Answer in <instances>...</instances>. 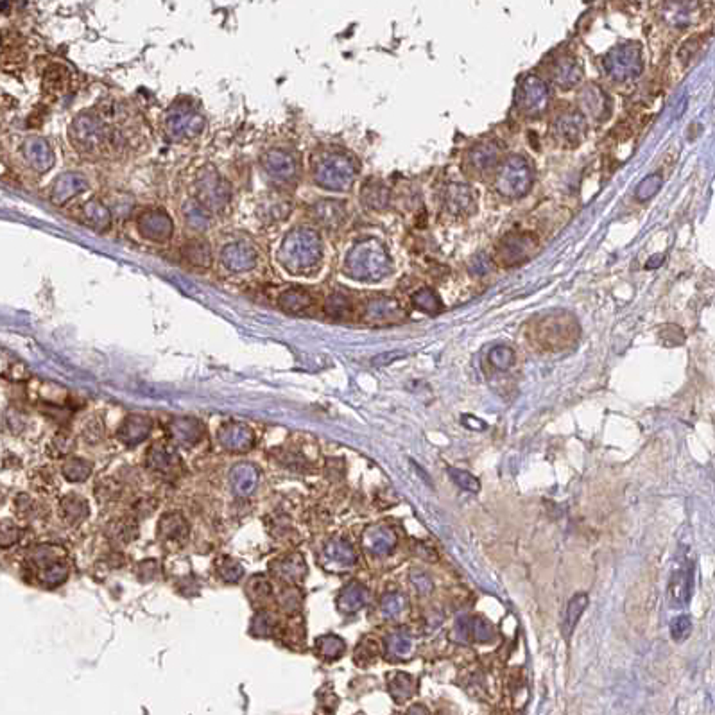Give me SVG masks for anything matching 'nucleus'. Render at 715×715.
<instances>
[{
  "label": "nucleus",
  "instance_id": "1",
  "mask_svg": "<svg viewBox=\"0 0 715 715\" xmlns=\"http://www.w3.org/2000/svg\"><path fill=\"white\" fill-rule=\"evenodd\" d=\"M531 167L527 160L522 156H511L506 164L499 176V190L504 192L506 196L520 197L524 196L532 183Z\"/></svg>",
  "mask_w": 715,
  "mask_h": 715
},
{
  "label": "nucleus",
  "instance_id": "2",
  "mask_svg": "<svg viewBox=\"0 0 715 715\" xmlns=\"http://www.w3.org/2000/svg\"><path fill=\"white\" fill-rule=\"evenodd\" d=\"M604 68L613 79H629L642 70V56L636 45H620L604 58Z\"/></svg>",
  "mask_w": 715,
  "mask_h": 715
},
{
  "label": "nucleus",
  "instance_id": "3",
  "mask_svg": "<svg viewBox=\"0 0 715 715\" xmlns=\"http://www.w3.org/2000/svg\"><path fill=\"white\" fill-rule=\"evenodd\" d=\"M516 100H518L520 112L527 113V115H539L547 108V86L538 77H527L524 83L520 84L518 99Z\"/></svg>",
  "mask_w": 715,
  "mask_h": 715
},
{
  "label": "nucleus",
  "instance_id": "4",
  "mask_svg": "<svg viewBox=\"0 0 715 715\" xmlns=\"http://www.w3.org/2000/svg\"><path fill=\"white\" fill-rule=\"evenodd\" d=\"M701 0H665L662 13L664 18L674 27L692 25L695 15L700 13Z\"/></svg>",
  "mask_w": 715,
  "mask_h": 715
},
{
  "label": "nucleus",
  "instance_id": "5",
  "mask_svg": "<svg viewBox=\"0 0 715 715\" xmlns=\"http://www.w3.org/2000/svg\"><path fill=\"white\" fill-rule=\"evenodd\" d=\"M532 251V240L529 235H513L504 240L499 249L500 262L506 265H513L527 258Z\"/></svg>",
  "mask_w": 715,
  "mask_h": 715
},
{
  "label": "nucleus",
  "instance_id": "6",
  "mask_svg": "<svg viewBox=\"0 0 715 715\" xmlns=\"http://www.w3.org/2000/svg\"><path fill=\"white\" fill-rule=\"evenodd\" d=\"M690 586H692V570L688 565H683L681 568L674 570L669 583V601L672 608H681L690 599Z\"/></svg>",
  "mask_w": 715,
  "mask_h": 715
},
{
  "label": "nucleus",
  "instance_id": "7",
  "mask_svg": "<svg viewBox=\"0 0 715 715\" xmlns=\"http://www.w3.org/2000/svg\"><path fill=\"white\" fill-rule=\"evenodd\" d=\"M364 544L373 554L386 556L396 547V532L391 527H373L364 534Z\"/></svg>",
  "mask_w": 715,
  "mask_h": 715
},
{
  "label": "nucleus",
  "instance_id": "8",
  "mask_svg": "<svg viewBox=\"0 0 715 715\" xmlns=\"http://www.w3.org/2000/svg\"><path fill=\"white\" fill-rule=\"evenodd\" d=\"M366 316L372 321H398L404 317V310L398 305V301L391 300V298H379V300H372L366 307Z\"/></svg>",
  "mask_w": 715,
  "mask_h": 715
},
{
  "label": "nucleus",
  "instance_id": "9",
  "mask_svg": "<svg viewBox=\"0 0 715 715\" xmlns=\"http://www.w3.org/2000/svg\"><path fill=\"white\" fill-rule=\"evenodd\" d=\"M388 688L396 703L407 701L416 690V681L407 672H391L388 676Z\"/></svg>",
  "mask_w": 715,
  "mask_h": 715
},
{
  "label": "nucleus",
  "instance_id": "10",
  "mask_svg": "<svg viewBox=\"0 0 715 715\" xmlns=\"http://www.w3.org/2000/svg\"><path fill=\"white\" fill-rule=\"evenodd\" d=\"M581 76H583V70L574 60L570 58H563L556 63L554 67V81L556 84H560L561 88H572L575 84L581 81Z\"/></svg>",
  "mask_w": 715,
  "mask_h": 715
},
{
  "label": "nucleus",
  "instance_id": "11",
  "mask_svg": "<svg viewBox=\"0 0 715 715\" xmlns=\"http://www.w3.org/2000/svg\"><path fill=\"white\" fill-rule=\"evenodd\" d=\"M499 162V147L495 144H480L472 151V165L477 172L492 171Z\"/></svg>",
  "mask_w": 715,
  "mask_h": 715
},
{
  "label": "nucleus",
  "instance_id": "12",
  "mask_svg": "<svg viewBox=\"0 0 715 715\" xmlns=\"http://www.w3.org/2000/svg\"><path fill=\"white\" fill-rule=\"evenodd\" d=\"M588 606V596L586 593H577L570 599L567 606V612H565V620H563V635L565 638L574 633L575 626L579 622V617L583 615L584 608Z\"/></svg>",
  "mask_w": 715,
  "mask_h": 715
},
{
  "label": "nucleus",
  "instance_id": "13",
  "mask_svg": "<svg viewBox=\"0 0 715 715\" xmlns=\"http://www.w3.org/2000/svg\"><path fill=\"white\" fill-rule=\"evenodd\" d=\"M341 608L344 612H357L364 604L368 603V590L359 583H353L341 593Z\"/></svg>",
  "mask_w": 715,
  "mask_h": 715
},
{
  "label": "nucleus",
  "instance_id": "14",
  "mask_svg": "<svg viewBox=\"0 0 715 715\" xmlns=\"http://www.w3.org/2000/svg\"><path fill=\"white\" fill-rule=\"evenodd\" d=\"M558 131H560L563 140H581L584 135V120L581 115H565L563 119L558 120Z\"/></svg>",
  "mask_w": 715,
  "mask_h": 715
},
{
  "label": "nucleus",
  "instance_id": "15",
  "mask_svg": "<svg viewBox=\"0 0 715 715\" xmlns=\"http://www.w3.org/2000/svg\"><path fill=\"white\" fill-rule=\"evenodd\" d=\"M388 652L391 658L402 660L407 658L412 652V640L405 631H396L388 636Z\"/></svg>",
  "mask_w": 715,
  "mask_h": 715
},
{
  "label": "nucleus",
  "instance_id": "16",
  "mask_svg": "<svg viewBox=\"0 0 715 715\" xmlns=\"http://www.w3.org/2000/svg\"><path fill=\"white\" fill-rule=\"evenodd\" d=\"M447 203L452 212H461L472 204V194L464 185H454V187L448 188Z\"/></svg>",
  "mask_w": 715,
  "mask_h": 715
},
{
  "label": "nucleus",
  "instance_id": "17",
  "mask_svg": "<svg viewBox=\"0 0 715 715\" xmlns=\"http://www.w3.org/2000/svg\"><path fill=\"white\" fill-rule=\"evenodd\" d=\"M405 604L407 603H405V597L402 596V593H398V591H389V593H386V596L382 597V601H380V610H382L386 619H395V617H398L400 613L404 612Z\"/></svg>",
  "mask_w": 715,
  "mask_h": 715
},
{
  "label": "nucleus",
  "instance_id": "18",
  "mask_svg": "<svg viewBox=\"0 0 715 715\" xmlns=\"http://www.w3.org/2000/svg\"><path fill=\"white\" fill-rule=\"evenodd\" d=\"M412 301H414L416 307L420 308V310L427 312V314H438V312L441 310L440 298H438L435 292L431 291V289H421V291L416 292Z\"/></svg>",
  "mask_w": 715,
  "mask_h": 715
},
{
  "label": "nucleus",
  "instance_id": "19",
  "mask_svg": "<svg viewBox=\"0 0 715 715\" xmlns=\"http://www.w3.org/2000/svg\"><path fill=\"white\" fill-rule=\"evenodd\" d=\"M470 635L475 642H492L495 638V629L483 617H473L470 619Z\"/></svg>",
  "mask_w": 715,
  "mask_h": 715
},
{
  "label": "nucleus",
  "instance_id": "20",
  "mask_svg": "<svg viewBox=\"0 0 715 715\" xmlns=\"http://www.w3.org/2000/svg\"><path fill=\"white\" fill-rule=\"evenodd\" d=\"M448 475L461 490L470 493H477L480 490V483L472 475V473L464 472V470H459V468H448Z\"/></svg>",
  "mask_w": 715,
  "mask_h": 715
},
{
  "label": "nucleus",
  "instance_id": "21",
  "mask_svg": "<svg viewBox=\"0 0 715 715\" xmlns=\"http://www.w3.org/2000/svg\"><path fill=\"white\" fill-rule=\"evenodd\" d=\"M490 362H492L497 369L511 368L513 362H515V352L508 346H495L492 352H490Z\"/></svg>",
  "mask_w": 715,
  "mask_h": 715
},
{
  "label": "nucleus",
  "instance_id": "22",
  "mask_svg": "<svg viewBox=\"0 0 715 715\" xmlns=\"http://www.w3.org/2000/svg\"><path fill=\"white\" fill-rule=\"evenodd\" d=\"M379 652L380 651H379V643H376V640L366 638L362 643H360L359 648H357L355 662L360 665H368V664H372V662H375L376 656H379Z\"/></svg>",
  "mask_w": 715,
  "mask_h": 715
},
{
  "label": "nucleus",
  "instance_id": "23",
  "mask_svg": "<svg viewBox=\"0 0 715 715\" xmlns=\"http://www.w3.org/2000/svg\"><path fill=\"white\" fill-rule=\"evenodd\" d=\"M660 187H662V178H660V174H651V176L645 178V180L638 185V188H636V199L640 201L651 199L656 192L660 190Z\"/></svg>",
  "mask_w": 715,
  "mask_h": 715
},
{
  "label": "nucleus",
  "instance_id": "24",
  "mask_svg": "<svg viewBox=\"0 0 715 715\" xmlns=\"http://www.w3.org/2000/svg\"><path fill=\"white\" fill-rule=\"evenodd\" d=\"M692 629V620L688 615H679L676 617L671 622V635L674 640H685L688 635H690Z\"/></svg>",
  "mask_w": 715,
  "mask_h": 715
},
{
  "label": "nucleus",
  "instance_id": "25",
  "mask_svg": "<svg viewBox=\"0 0 715 715\" xmlns=\"http://www.w3.org/2000/svg\"><path fill=\"white\" fill-rule=\"evenodd\" d=\"M320 645L323 655L328 656V658H337L344 651V642L337 638V636H324V638L320 640Z\"/></svg>",
  "mask_w": 715,
  "mask_h": 715
},
{
  "label": "nucleus",
  "instance_id": "26",
  "mask_svg": "<svg viewBox=\"0 0 715 715\" xmlns=\"http://www.w3.org/2000/svg\"><path fill=\"white\" fill-rule=\"evenodd\" d=\"M411 583H412V586H414V590L418 591L420 596H427V593H431L432 591V588H434V583H432L431 577H428V575L421 570L411 572Z\"/></svg>",
  "mask_w": 715,
  "mask_h": 715
},
{
  "label": "nucleus",
  "instance_id": "27",
  "mask_svg": "<svg viewBox=\"0 0 715 715\" xmlns=\"http://www.w3.org/2000/svg\"><path fill=\"white\" fill-rule=\"evenodd\" d=\"M328 552L336 558V560L343 561V563H353L355 561V554H353L352 547L348 544H334L328 547Z\"/></svg>",
  "mask_w": 715,
  "mask_h": 715
},
{
  "label": "nucleus",
  "instance_id": "28",
  "mask_svg": "<svg viewBox=\"0 0 715 715\" xmlns=\"http://www.w3.org/2000/svg\"><path fill=\"white\" fill-rule=\"evenodd\" d=\"M463 425L468 428H472V431H479V432L484 431V428L487 427L486 421L479 420V418H475V416H470V414L463 416Z\"/></svg>",
  "mask_w": 715,
  "mask_h": 715
},
{
  "label": "nucleus",
  "instance_id": "29",
  "mask_svg": "<svg viewBox=\"0 0 715 715\" xmlns=\"http://www.w3.org/2000/svg\"><path fill=\"white\" fill-rule=\"evenodd\" d=\"M456 629H457V633H459V638L466 640L468 635H470V617H466V615L459 617L456 622Z\"/></svg>",
  "mask_w": 715,
  "mask_h": 715
},
{
  "label": "nucleus",
  "instance_id": "30",
  "mask_svg": "<svg viewBox=\"0 0 715 715\" xmlns=\"http://www.w3.org/2000/svg\"><path fill=\"white\" fill-rule=\"evenodd\" d=\"M658 262H662V256L656 255L655 258L649 260V262H648V268H649V269H652V268H655V264H658Z\"/></svg>",
  "mask_w": 715,
  "mask_h": 715
},
{
  "label": "nucleus",
  "instance_id": "31",
  "mask_svg": "<svg viewBox=\"0 0 715 715\" xmlns=\"http://www.w3.org/2000/svg\"><path fill=\"white\" fill-rule=\"evenodd\" d=\"M416 711H424V714H427V710H425V708H420V707L411 708V710H409V714H416Z\"/></svg>",
  "mask_w": 715,
  "mask_h": 715
}]
</instances>
